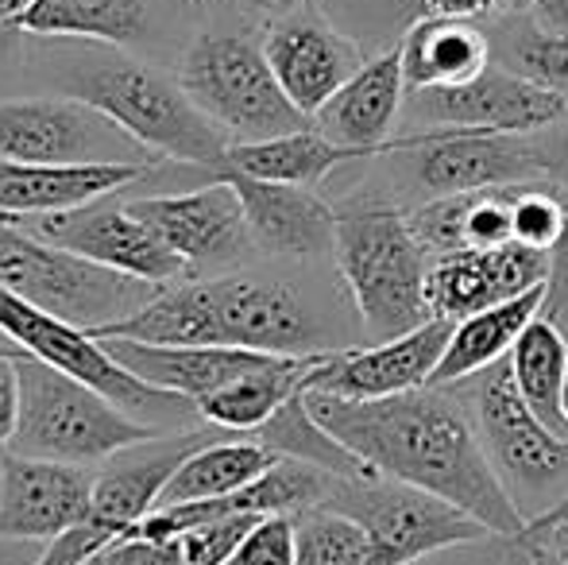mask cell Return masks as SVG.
Here are the masks:
<instances>
[{
	"instance_id": "33",
	"label": "cell",
	"mask_w": 568,
	"mask_h": 565,
	"mask_svg": "<svg viewBox=\"0 0 568 565\" xmlns=\"http://www.w3.org/2000/svg\"><path fill=\"white\" fill-rule=\"evenodd\" d=\"M255 442L275 450L278 457L306 461V465L322 468V473H329V476H341V481H372L375 476L356 453L344 450L337 437L317 423L314 411H310V403H306V392L286 400L267 426L255 430Z\"/></svg>"
},
{
	"instance_id": "14",
	"label": "cell",
	"mask_w": 568,
	"mask_h": 565,
	"mask_svg": "<svg viewBox=\"0 0 568 565\" xmlns=\"http://www.w3.org/2000/svg\"><path fill=\"white\" fill-rule=\"evenodd\" d=\"M410 113L426 129H464L491 137H530L546 132L568 113V98L515 70H484L453 90L410 93ZM422 129V132H426Z\"/></svg>"
},
{
	"instance_id": "31",
	"label": "cell",
	"mask_w": 568,
	"mask_h": 565,
	"mask_svg": "<svg viewBox=\"0 0 568 565\" xmlns=\"http://www.w3.org/2000/svg\"><path fill=\"white\" fill-rule=\"evenodd\" d=\"M148 23V0H39L20 20V31L39 39H85V43L124 47L143 39Z\"/></svg>"
},
{
	"instance_id": "13",
	"label": "cell",
	"mask_w": 568,
	"mask_h": 565,
	"mask_svg": "<svg viewBox=\"0 0 568 565\" xmlns=\"http://www.w3.org/2000/svg\"><path fill=\"white\" fill-rule=\"evenodd\" d=\"M23 225L28 233L43 236V241L59 244L67 252L93 260V264L109 268V272L132 275V280L171 286L190 275V264L171 252L132 210L128 202H93L82 210L67 213H47V218H8Z\"/></svg>"
},
{
	"instance_id": "11",
	"label": "cell",
	"mask_w": 568,
	"mask_h": 565,
	"mask_svg": "<svg viewBox=\"0 0 568 565\" xmlns=\"http://www.w3.org/2000/svg\"><path fill=\"white\" fill-rule=\"evenodd\" d=\"M476 423L479 442H484L487 457L515 496V504L518 492L523 496H554L565 484L568 437H561L526 407L507 361L476 376Z\"/></svg>"
},
{
	"instance_id": "3",
	"label": "cell",
	"mask_w": 568,
	"mask_h": 565,
	"mask_svg": "<svg viewBox=\"0 0 568 565\" xmlns=\"http://www.w3.org/2000/svg\"><path fill=\"white\" fill-rule=\"evenodd\" d=\"M337 268L352 291L367 337L395 341L426 325L429 252L418 244L410 218L395 205L359 198L337 213Z\"/></svg>"
},
{
	"instance_id": "20",
	"label": "cell",
	"mask_w": 568,
	"mask_h": 565,
	"mask_svg": "<svg viewBox=\"0 0 568 565\" xmlns=\"http://www.w3.org/2000/svg\"><path fill=\"white\" fill-rule=\"evenodd\" d=\"M128 210L159 236L171 252H179L190 268L232 260L252 244L236 190L225 179L197 186L190 194H151L128 202Z\"/></svg>"
},
{
	"instance_id": "29",
	"label": "cell",
	"mask_w": 568,
	"mask_h": 565,
	"mask_svg": "<svg viewBox=\"0 0 568 565\" xmlns=\"http://www.w3.org/2000/svg\"><path fill=\"white\" fill-rule=\"evenodd\" d=\"M322 12L352 36L359 47L379 43L383 51L403 43V36L418 20H479L507 0H317Z\"/></svg>"
},
{
	"instance_id": "46",
	"label": "cell",
	"mask_w": 568,
	"mask_h": 565,
	"mask_svg": "<svg viewBox=\"0 0 568 565\" xmlns=\"http://www.w3.org/2000/svg\"><path fill=\"white\" fill-rule=\"evenodd\" d=\"M23 546H28V543H4V538H0V565H36L39 554L31 558Z\"/></svg>"
},
{
	"instance_id": "26",
	"label": "cell",
	"mask_w": 568,
	"mask_h": 565,
	"mask_svg": "<svg viewBox=\"0 0 568 565\" xmlns=\"http://www.w3.org/2000/svg\"><path fill=\"white\" fill-rule=\"evenodd\" d=\"M541 306H546V286H534V291L518 294V299H507L499 306L479 310V314L456 322L449 349H445L429 387L460 384V380H471L479 372L495 369L499 361H507L515 341L523 337V330L541 314Z\"/></svg>"
},
{
	"instance_id": "10",
	"label": "cell",
	"mask_w": 568,
	"mask_h": 565,
	"mask_svg": "<svg viewBox=\"0 0 568 565\" xmlns=\"http://www.w3.org/2000/svg\"><path fill=\"white\" fill-rule=\"evenodd\" d=\"M0 159L4 163H140L159 159L82 98H20L0 101Z\"/></svg>"
},
{
	"instance_id": "4",
	"label": "cell",
	"mask_w": 568,
	"mask_h": 565,
	"mask_svg": "<svg viewBox=\"0 0 568 565\" xmlns=\"http://www.w3.org/2000/svg\"><path fill=\"white\" fill-rule=\"evenodd\" d=\"M159 434L163 430L120 411L105 392L20 349V426L8 445L12 453L90 468Z\"/></svg>"
},
{
	"instance_id": "38",
	"label": "cell",
	"mask_w": 568,
	"mask_h": 565,
	"mask_svg": "<svg viewBox=\"0 0 568 565\" xmlns=\"http://www.w3.org/2000/svg\"><path fill=\"white\" fill-rule=\"evenodd\" d=\"M255 523H260V515H225V519L182 531V535H174V543L182 546L190 565H225Z\"/></svg>"
},
{
	"instance_id": "47",
	"label": "cell",
	"mask_w": 568,
	"mask_h": 565,
	"mask_svg": "<svg viewBox=\"0 0 568 565\" xmlns=\"http://www.w3.org/2000/svg\"><path fill=\"white\" fill-rule=\"evenodd\" d=\"M240 4L260 8V12H271V8H286V4H291V0H240Z\"/></svg>"
},
{
	"instance_id": "23",
	"label": "cell",
	"mask_w": 568,
	"mask_h": 565,
	"mask_svg": "<svg viewBox=\"0 0 568 565\" xmlns=\"http://www.w3.org/2000/svg\"><path fill=\"white\" fill-rule=\"evenodd\" d=\"M148 171L151 167L140 163L51 167L0 159V218H47V213L82 210L148 179Z\"/></svg>"
},
{
	"instance_id": "39",
	"label": "cell",
	"mask_w": 568,
	"mask_h": 565,
	"mask_svg": "<svg viewBox=\"0 0 568 565\" xmlns=\"http://www.w3.org/2000/svg\"><path fill=\"white\" fill-rule=\"evenodd\" d=\"M294 515H263L225 565H294Z\"/></svg>"
},
{
	"instance_id": "12",
	"label": "cell",
	"mask_w": 568,
	"mask_h": 565,
	"mask_svg": "<svg viewBox=\"0 0 568 565\" xmlns=\"http://www.w3.org/2000/svg\"><path fill=\"white\" fill-rule=\"evenodd\" d=\"M205 302H210V345L271 356H317L333 349L317 325V314L286 283L217 275L205 280Z\"/></svg>"
},
{
	"instance_id": "21",
	"label": "cell",
	"mask_w": 568,
	"mask_h": 565,
	"mask_svg": "<svg viewBox=\"0 0 568 565\" xmlns=\"http://www.w3.org/2000/svg\"><path fill=\"white\" fill-rule=\"evenodd\" d=\"M406 98V74H403V51L390 47L379 51L341 85V93L314 117V124L329 140L344 148L372 151V155H395L410 151L426 140V132H410L403 140H387L403 113Z\"/></svg>"
},
{
	"instance_id": "2",
	"label": "cell",
	"mask_w": 568,
	"mask_h": 565,
	"mask_svg": "<svg viewBox=\"0 0 568 565\" xmlns=\"http://www.w3.org/2000/svg\"><path fill=\"white\" fill-rule=\"evenodd\" d=\"M70 98L90 101L113 117L132 140H140L155 159L225 171L232 140L202 109L190 101L179 82L155 74L128 54H90L70 67Z\"/></svg>"
},
{
	"instance_id": "8",
	"label": "cell",
	"mask_w": 568,
	"mask_h": 565,
	"mask_svg": "<svg viewBox=\"0 0 568 565\" xmlns=\"http://www.w3.org/2000/svg\"><path fill=\"white\" fill-rule=\"evenodd\" d=\"M0 337H8L28 356H39V361L85 380L90 387L105 392L120 411H128L132 418H140V423L155 430H179L186 418L197 415V407L190 400L143 384L124 364H116L113 353L90 330H78V325L62 322V317L31 306V302H23L8 286H0Z\"/></svg>"
},
{
	"instance_id": "28",
	"label": "cell",
	"mask_w": 568,
	"mask_h": 565,
	"mask_svg": "<svg viewBox=\"0 0 568 565\" xmlns=\"http://www.w3.org/2000/svg\"><path fill=\"white\" fill-rule=\"evenodd\" d=\"M352 159H375L372 151L344 148L329 140L322 129H302L286 132L275 140H255V143H232L225 171L247 174V179L263 182H286V186H314L329 171Z\"/></svg>"
},
{
	"instance_id": "6",
	"label": "cell",
	"mask_w": 568,
	"mask_h": 565,
	"mask_svg": "<svg viewBox=\"0 0 568 565\" xmlns=\"http://www.w3.org/2000/svg\"><path fill=\"white\" fill-rule=\"evenodd\" d=\"M179 85L232 143L275 140L310 129L271 70L263 43L240 31L202 36L182 59Z\"/></svg>"
},
{
	"instance_id": "17",
	"label": "cell",
	"mask_w": 568,
	"mask_h": 565,
	"mask_svg": "<svg viewBox=\"0 0 568 565\" xmlns=\"http://www.w3.org/2000/svg\"><path fill=\"white\" fill-rule=\"evenodd\" d=\"M93 481L85 465L20 457L0 461V538L4 543H54L90 515Z\"/></svg>"
},
{
	"instance_id": "15",
	"label": "cell",
	"mask_w": 568,
	"mask_h": 565,
	"mask_svg": "<svg viewBox=\"0 0 568 565\" xmlns=\"http://www.w3.org/2000/svg\"><path fill=\"white\" fill-rule=\"evenodd\" d=\"M449 337L453 322L429 317L426 325L395 341H379L367 349H329L310 369L306 392L341 395V400H390V395L418 392L434 384Z\"/></svg>"
},
{
	"instance_id": "35",
	"label": "cell",
	"mask_w": 568,
	"mask_h": 565,
	"mask_svg": "<svg viewBox=\"0 0 568 565\" xmlns=\"http://www.w3.org/2000/svg\"><path fill=\"white\" fill-rule=\"evenodd\" d=\"M523 186V182H518ZM518 186H487L460 194V244L471 252H491L515 244V198ZM460 249V252H464Z\"/></svg>"
},
{
	"instance_id": "48",
	"label": "cell",
	"mask_w": 568,
	"mask_h": 565,
	"mask_svg": "<svg viewBox=\"0 0 568 565\" xmlns=\"http://www.w3.org/2000/svg\"><path fill=\"white\" fill-rule=\"evenodd\" d=\"M561 407H565V423H568V380H565V400H561Z\"/></svg>"
},
{
	"instance_id": "41",
	"label": "cell",
	"mask_w": 568,
	"mask_h": 565,
	"mask_svg": "<svg viewBox=\"0 0 568 565\" xmlns=\"http://www.w3.org/2000/svg\"><path fill=\"white\" fill-rule=\"evenodd\" d=\"M20 426V349L0 337V450L12 445Z\"/></svg>"
},
{
	"instance_id": "30",
	"label": "cell",
	"mask_w": 568,
	"mask_h": 565,
	"mask_svg": "<svg viewBox=\"0 0 568 565\" xmlns=\"http://www.w3.org/2000/svg\"><path fill=\"white\" fill-rule=\"evenodd\" d=\"M275 461H278V453L267 450L263 442H255V437H240V442L213 437L210 445H202V450H194L182 461L179 473L166 481L163 496H159V507L232 496V492L260 481Z\"/></svg>"
},
{
	"instance_id": "5",
	"label": "cell",
	"mask_w": 568,
	"mask_h": 565,
	"mask_svg": "<svg viewBox=\"0 0 568 565\" xmlns=\"http://www.w3.org/2000/svg\"><path fill=\"white\" fill-rule=\"evenodd\" d=\"M0 286L90 333L132 317L159 291L155 283L109 272L78 252L59 249L8 218H0Z\"/></svg>"
},
{
	"instance_id": "19",
	"label": "cell",
	"mask_w": 568,
	"mask_h": 565,
	"mask_svg": "<svg viewBox=\"0 0 568 565\" xmlns=\"http://www.w3.org/2000/svg\"><path fill=\"white\" fill-rule=\"evenodd\" d=\"M549 252H534L523 244H503L491 252H449L434 256L426 272V306L434 317L464 322V317L491 310L507 299L546 286Z\"/></svg>"
},
{
	"instance_id": "22",
	"label": "cell",
	"mask_w": 568,
	"mask_h": 565,
	"mask_svg": "<svg viewBox=\"0 0 568 565\" xmlns=\"http://www.w3.org/2000/svg\"><path fill=\"white\" fill-rule=\"evenodd\" d=\"M244 205L247 236L271 256L310 260L333 252L337 244V213L322 202L310 186H286V182L247 179L236 171H221Z\"/></svg>"
},
{
	"instance_id": "50",
	"label": "cell",
	"mask_w": 568,
	"mask_h": 565,
	"mask_svg": "<svg viewBox=\"0 0 568 565\" xmlns=\"http://www.w3.org/2000/svg\"><path fill=\"white\" fill-rule=\"evenodd\" d=\"M85 565H101V562H85Z\"/></svg>"
},
{
	"instance_id": "25",
	"label": "cell",
	"mask_w": 568,
	"mask_h": 565,
	"mask_svg": "<svg viewBox=\"0 0 568 565\" xmlns=\"http://www.w3.org/2000/svg\"><path fill=\"white\" fill-rule=\"evenodd\" d=\"M406 90H453L491 70V43L468 20H418L398 43Z\"/></svg>"
},
{
	"instance_id": "34",
	"label": "cell",
	"mask_w": 568,
	"mask_h": 565,
	"mask_svg": "<svg viewBox=\"0 0 568 565\" xmlns=\"http://www.w3.org/2000/svg\"><path fill=\"white\" fill-rule=\"evenodd\" d=\"M367 546V531L337 507L294 515V565H364Z\"/></svg>"
},
{
	"instance_id": "7",
	"label": "cell",
	"mask_w": 568,
	"mask_h": 565,
	"mask_svg": "<svg viewBox=\"0 0 568 565\" xmlns=\"http://www.w3.org/2000/svg\"><path fill=\"white\" fill-rule=\"evenodd\" d=\"M217 430V426H213ZM213 430H174V434H159L143 445L116 453L105 461V468L93 481V504L90 515L78 523L74 531L59 535L39 551L36 565H85L98 562L120 538H128L151 512L159 507L166 481L179 473V465L194 450L210 445Z\"/></svg>"
},
{
	"instance_id": "44",
	"label": "cell",
	"mask_w": 568,
	"mask_h": 565,
	"mask_svg": "<svg viewBox=\"0 0 568 565\" xmlns=\"http://www.w3.org/2000/svg\"><path fill=\"white\" fill-rule=\"evenodd\" d=\"M36 4L39 0H0V36H4V31H20V20Z\"/></svg>"
},
{
	"instance_id": "49",
	"label": "cell",
	"mask_w": 568,
	"mask_h": 565,
	"mask_svg": "<svg viewBox=\"0 0 568 565\" xmlns=\"http://www.w3.org/2000/svg\"><path fill=\"white\" fill-rule=\"evenodd\" d=\"M298 4H310V0H291V4H286V8H298Z\"/></svg>"
},
{
	"instance_id": "43",
	"label": "cell",
	"mask_w": 568,
	"mask_h": 565,
	"mask_svg": "<svg viewBox=\"0 0 568 565\" xmlns=\"http://www.w3.org/2000/svg\"><path fill=\"white\" fill-rule=\"evenodd\" d=\"M534 12L546 23V31H568V0H538Z\"/></svg>"
},
{
	"instance_id": "9",
	"label": "cell",
	"mask_w": 568,
	"mask_h": 565,
	"mask_svg": "<svg viewBox=\"0 0 568 565\" xmlns=\"http://www.w3.org/2000/svg\"><path fill=\"white\" fill-rule=\"evenodd\" d=\"M322 507H337L367 531L364 565H414L449 546L479 543L491 531L468 512L445 504L410 484L372 476V481H337Z\"/></svg>"
},
{
	"instance_id": "16",
	"label": "cell",
	"mask_w": 568,
	"mask_h": 565,
	"mask_svg": "<svg viewBox=\"0 0 568 565\" xmlns=\"http://www.w3.org/2000/svg\"><path fill=\"white\" fill-rule=\"evenodd\" d=\"M263 54H267L283 93L306 117L322 113L341 93V85L367 62L364 47L344 36L322 8L314 12L286 8L283 20L271 23L263 36Z\"/></svg>"
},
{
	"instance_id": "18",
	"label": "cell",
	"mask_w": 568,
	"mask_h": 565,
	"mask_svg": "<svg viewBox=\"0 0 568 565\" xmlns=\"http://www.w3.org/2000/svg\"><path fill=\"white\" fill-rule=\"evenodd\" d=\"M410 151L418 159V182L434 190V198L549 179L546 148L526 137L429 129V137Z\"/></svg>"
},
{
	"instance_id": "36",
	"label": "cell",
	"mask_w": 568,
	"mask_h": 565,
	"mask_svg": "<svg viewBox=\"0 0 568 565\" xmlns=\"http://www.w3.org/2000/svg\"><path fill=\"white\" fill-rule=\"evenodd\" d=\"M568 202L554 182H523L515 198V244L534 252H554L565 233Z\"/></svg>"
},
{
	"instance_id": "1",
	"label": "cell",
	"mask_w": 568,
	"mask_h": 565,
	"mask_svg": "<svg viewBox=\"0 0 568 565\" xmlns=\"http://www.w3.org/2000/svg\"><path fill=\"white\" fill-rule=\"evenodd\" d=\"M306 403L317 423L375 476L429 492L468 512L499 538L530 531L523 507L495 473L479 430L442 387H418L390 400H341L306 392Z\"/></svg>"
},
{
	"instance_id": "42",
	"label": "cell",
	"mask_w": 568,
	"mask_h": 565,
	"mask_svg": "<svg viewBox=\"0 0 568 565\" xmlns=\"http://www.w3.org/2000/svg\"><path fill=\"white\" fill-rule=\"evenodd\" d=\"M541 314L568 333V218H565L561 241L549 252V280H546V306H541Z\"/></svg>"
},
{
	"instance_id": "32",
	"label": "cell",
	"mask_w": 568,
	"mask_h": 565,
	"mask_svg": "<svg viewBox=\"0 0 568 565\" xmlns=\"http://www.w3.org/2000/svg\"><path fill=\"white\" fill-rule=\"evenodd\" d=\"M507 364L526 407L546 426H554L561 437H568L565 407H561L565 380H568V333L561 325L549 322L546 314H538L523 330V337L515 341Z\"/></svg>"
},
{
	"instance_id": "27",
	"label": "cell",
	"mask_w": 568,
	"mask_h": 565,
	"mask_svg": "<svg viewBox=\"0 0 568 565\" xmlns=\"http://www.w3.org/2000/svg\"><path fill=\"white\" fill-rule=\"evenodd\" d=\"M317 356H271L267 364H260V369L244 372L232 384L205 395L197 403V415L210 426L229 430V434H255L278 415V407L286 400L306 392V376Z\"/></svg>"
},
{
	"instance_id": "40",
	"label": "cell",
	"mask_w": 568,
	"mask_h": 565,
	"mask_svg": "<svg viewBox=\"0 0 568 565\" xmlns=\"http://www.w3.org/2000/svg\"><path fill=\"white\" fill-rule=\"evenodd\" d=\"M98 562L101 565H190L174 538H148V535L120 538Z\"/></svg>"
},
{
	"instance_id": "45",
	"label": "cell",
	"mask_w": 568,
	"mask_h": 565,
	"mask_svg": "<svg viewBox=\"0 0 568 565\" xmlns=\"http://www.w3.org/2000/svg\"><path fill=\"white\" fill-rule=\"evenodd\" d=\"M546 155H549V174L568 186V137L557 143H546Z\"/></svg>"
},
{
	"instance_id": "37",
	"label": "cell",
	"mask_w": 568,
	"mask_h": 565,
	"mask_svg": "<svg viewBox=\"0 0 568 565\" xmlns=\"http://www.w3.org/2000/svg\"><path fill=\"white\" fill-rule=\"evenodd\" d=\"M510 70L568 98V31H526L510 47Z\"/></svg>"
},
{
	"instance_id": "24",
	"label": "cell",
	"mask_w": 568,
	"mask_h": 565,
	"mask_svg": "<svg viewBox=\"0 0 568 565\" xmlns=\"http://www.w3.org/2000/svg\"><path fill=\"white\" fill-rule=\"evenodd\" d=\"M113 353L116 364H124L143 384L163 387L171 395H182L197 407L205 395L232 384L244 372L260 369L271 361V353H252V349L229 345H143V341H101Z\"/></svg>"
}]
</instances>
